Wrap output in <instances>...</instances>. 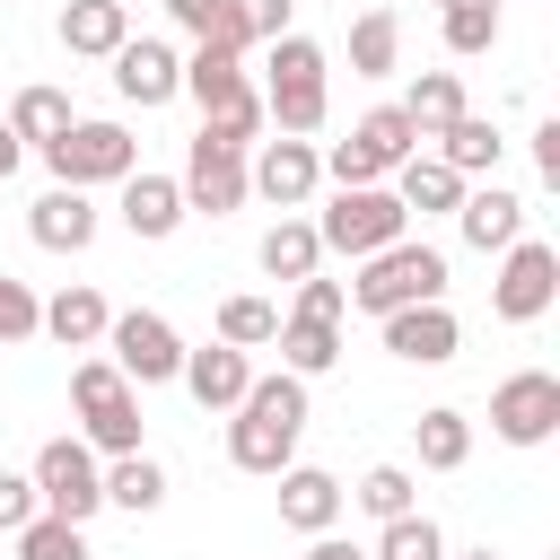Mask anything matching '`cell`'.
Listing matches in <instances>:
<instances>
[{"label":"cell","mask_w":560,"mask_h":560,"mask_svg":"<svg viewBox=\"0 0 560 560\" xmlns=\"http://www.w3.org/2000/svg\"><path fill=\"white\" fill-rule=\"evenodd\" d=\"M298 429H306V376H254L236 420H228V464L236 472H289L298 455Z\"/></svg>","instance_id":"6da1fadb"},{"label":"cell","mask_w":560,"mask_h":560,"mask_svg":"<svg viewBox=\"0 0 560 560\" xmlns=\"http://www.w3.org/2000/svg\"><path fill=\"white\" fill-rule=\"evenodd\" d=\"M350 298H359L368 315H394V306H438V298H446V254L402 236V245L368 254V271L350 280Z\"/></svg>","instance_id":"7a4b0ae2"},{"label":"cell","mask_w":560,"mask_h":560,"mask_svg":"<svg viewBox=\"0 0 560 560\" xmlns=\"http://www.w3.org/2000/svg\"><path fill=\"white\" fill-rule=\"evenodd\" d=\"M262 114L280 122V140H306L324 122V52L306 35H280L271 44V79H262Z\"/></svg>","instance_id":"3957f363"},{"label":"cell","mask_w":560,"mask_h":560,"mask_svg":"<svg viewBox=\"0 0 560 560\" xmlns=\"http://www.w3.org/2000/svg\"><path fill=\"white\" fill-rule=\"evenodd\" d=\"M402 228H411V210L385 192V184H341V201L315 219V245H332V254H385V245H402Z\"/></svg>","instance_id":"277c9868"},{"label":"cell","mask_w":560,"mask_h":560,"mask_svg":"<svg viewBox=\"0 0 560 560\" xmlns=\"http://www.w3.org/2000/svg\"><path fill=\"white\" fill-rule=\"evenodd\" d=\"M70 402H79V420H88V446L140 455V394L122 385L114 359H79V368H70Z\"/></svg>","instance_id":"5b68a950"},{"label":"cell","mask_w":560,"mask_h":560,"mask_svg":"<svg viewBox=\"0 0 560 560\" xmlns=\"http://www.w3.org/2000/svg\"><path fill=\"white\" fill-rule=\"evenodd\" d=\"M44 166H52V184H70V192L122 184V175H140V140H131L122 122H70V131L44 149Z\"/></svg>","instance_id":"8992f818"},{"label":"cell","mask_w":560,"mask_h":560,"mask_svg":"<svg viewBox=\"0 0 560 560\" xmlns=\"http://www.w3.org/2000/svg\"><path fill=\"white\" fill-rule=\"evenodd\" d=\"M35 508L61 516V525H88V516L105 508V472H96V455H88L79 438H52V446L35 455Z\"/></svg>","instance_id":"52a82bcc"},{"label":"cell","mask_w":560,"mask_h":560,"mask_svg":"<svg viewBox=\"0 0 560 560\" xmlns=\"http://www.w3.org/2000/svg\"><path fill=\"white\" fill-rule=\"evenodd\" d=\"M402 158H420V131L402 122V105H376L350 140H332V158H324V166H332L341 184H376V175H394Z\"/></svg>","instance_id":"ba28073f"},{"label":"cell","mask_w":560,"mask_h":560,"mask_svg":"<svg viewBox=\"0 0 560 560\" xmlns=\"http://www.w3.org/2000/svg\"><path fill=\"white\" fill-rule=\"evenodd\" d=\"M551 298H560V254H551L542 236H516V245H508V262H499L490 315H499V324H534Z\"/></svg>","instance_id":"9c48e42d"},{"label":"cell","mask_w":560,"mask_h":560,"mask_svg":"<svg viewBox=\"0 0 560 560\" xmlns=\"http://www.w3.org/2000/svg\"><path fill=\"white\" fill-rule=\"evenodd\" d=\"M105 341H114V368H122V385H166V376L184 368V341H175V324H166V315H149V306L114 315V324H105Z\"/></svg>","instance_id":"30bf717a"},{"label":"cell","mask_w":560,"mask_h":560,"mask_svg":"<svg viewBox=\"0 0 560 560\" xmlns=\"http://www.w3.org/2000/svg\"><path fill=\"white\" fill-rule=\"evenodd\" d=\"M490 429H499L508 446H542V438L560 429V376H551V368H516V376L490 394Z\"/></svg>","instance_id":"8fae6325"},{"label":"cell","mask_w":560,"mask_h":560,"mask_svg":"<svg viewBox=\"0 0 560 560\" xmlns=\"http://www.w3.org/2000/svg\"><path fill=\"white\" fill-rule=\"evenodd\" d=\"M385 350L411 359V368H446V359L464 350V324L446 315V298H438V306H394V315H385Z\"/></svg>","instance_id":"7c38bea8"},{"label":"cell","mask_w":560,"mask_h":560,"mask_svg":"<svg viewBox=\"0 0 560 560\" xmlns=\"http://www.w3.org/2000/svg\"><path fill=\"white\" fill-rule=\"evenodd\" d=\"M315 184H324V158H315V140H271V149L245 166V192H262V201H280V210H298Z\"/></svg>","instance_id":"4fadbf2b"},{"label":"cell","mask_w":560,"mask_h":560,"mask_svg":"<svg viewBox=\"0 0 560 560\" xmlns=\"http://www.w3.org/2000/svg\"><path fill=\"white\" fill-rule=\"evenodd\" d=\"M245 201V158L236 149H210V140H192V158H184V210H210V219H228Z\"/></svg>","instance_id":"5bb4252c"},{"label":"cell","mask_w":560,"mask_h":560,"mask_svg":"<svg viewBox=\"0 0 560 560\" xmlns=\"http://www.w3.org/2000/svg\"><path fill=\"white\" fill-rule=\"evenodd\" d=\"M114 88H122L131 105H166V96L184 88V61H175L158 35H131V44L114 52Z\"/></svg>","instance_id":"9a60e30c"},{"label":"cell","mask_w":560,"mask_h":560,"mask_svg":"<svg viewBox=\"0 0 560 560\" xmlns=\"http://www.w3.org/2000/svg\"><path fill=\"white\" fill-rule=\"evenodd\" d=\"M175 376L192 385V402H201V411H236V402H245V385H254L245 350H228V341H210V350H184V368H175Z\"/></svg>","instance_id":"2e32d148"},{"label":"cell","mask_w":560,"mask_h":560,"mask_svg":"<svg viewBox=\"0 0 560 560\" xmlns=\"http://www.w3.org/2000/svg\"><path fill=\"white\" fill-rule=\"evenodd\" d=\"M26 236L44 245V254H79L88 236H96V210H88V192H70V184H52L35 210H26Z\"/></svg>","instance_id":"e0dca14e"},{"label":"cell","mask_w":560,"mask_h":560,"mask_svg":"<svg viewBox=\"0 0 560 560\" xmlns=\"http://www.w3.org/2000/svg\"><path fill=\"white\" fill-rule=\"evenodd\" d=\"M122 228L131 236H175L184 228V184L175 175H122Z\"/></svg>","instance_id":"ac0fdd59"},{"label":"cell","mask_w":560,"mask_h":560,"mask_svg":"<svg viewBox=\"0 0 560 560\" xmlns=\"http://www.w3.org/2000/svg\"><path fill=\"white\" fill-rule=\"evenodd\" d=\"M455 219H464V245H481V254H508V245L525 236V201L499 192V184H490V192H464Z\"/></svg>","instance_id":"d6986e66"},{"label":"cell","mask_w":560,"mask_h":560,"mask_svg":"<svg viewBox=\"0 0 560 560\" xmlns=\"http://www.w3.org/2000/svg\"><path fill=\"white\" fill-rule=\"evenodd\" d=\"M332 516H341V481H332V472H315V464H289V472H280V525L324 534Z\"/></svg>","instance_id":"ffe728a7"},{"label":"cell","mask_w":560,"mask_h":560,"mask_svg":"<svg viewBox=\"0 0 560 560\" xmlns=\"http://www.w3.org/2000/svg\"><path fill=\"white\" fill-rule=\"evenodd\" d=\"M61 44H70V52H88V61H114V52L131 44L122 0H70V9H61Z\"/></svg>","instance_id":"44dd1931"},{"label":"cell","mask_w":560,"mask_h":560,"mask_svg":"<svg viewBox=\"0 0 560 560\" xmlns=\"http://www.w3.org/2000/svg\"><path fill=\"white\" fill-rule=\"evenodd\" d=\"M166 18H175L192 44H210V52H245V44H254L245 0H166Z\"/></svg>","instance_id":"7402d4cb"},{"label":"cell","mask_w":560,"mask_h":560,"mask_svg":"<svg viewBox=\"0 0 560 560\" xmlns=\"http://www.w3.org/2000/svg\"><path fill=\"white\" fill-rule=\"evenodd\" d=\"M70 122H79V114H70V96H61V88H18V105H9L18 149H52Z\"/></svg>","instance_id":"603a6c76"},{"label":"cell","mask_w":560,"mask_h":560,"mask_svg":"<svg viewBox=\"0 0 560 560\" xmlns=\"http://www.w3.org/2000/svg\"><path fill=\"white\" fill-rule=\"evenodd\" d=\"M105 298L96 289H61V298H44V332L61 341V350H88V341H105Z\"/></svg>","instance_id":"cb8c5ba5"},{"label":"cell","mask_w":560,"mask_h":560,"mask_svg":"<svg viewBox=\"0 0 560 560\" xmlns=\"http://www.w3.org/2000/svg\"><path fill=\"white\" fill-rule=\"evenodd\" d=\"M394 201H402V210H455V201H464V175L438 166V158H402V166H394Z\"/></svg>","instance_id":"d4e9b609"},{"label":"cell","mask_w":560,"mask_h":560,"mask_svg":"<svg viewBox=\"0 0 560 560\" xmlns=\"http://www.w3.org/2000/svg\"><path fill=\"white\" fill-rule=\"evenodd\" d=\"M455 114H464V79H455V70H429V79H420V88L402 96V122H411L420 140H438V131H446Z\"/></svg>","instance_id":"484cf974"},{"label":"cell","mask_w":560,"mask_h":560,"mask_svg":"<svg viewBox=\"0 0 560 560\" xmlns=\"http://www.w3.org/2000/svg\"><path fill=\"white\" fill-rule=\"evenodd\" d=\"M499 131L481 122V114H455L446 131H438V166H455V175H481V166H499Z\"/></svg>","instance_id":"4316f807"},{"label":"cell","mask_w":560,"mask_h":560,"mask_svg":"<svg viewBox=\"0 0 560 560\" xmlns=\"http://www.w3.org/2000/svg\"><path fill=\"white\" fill-rule=\"evenodd\" d=\"M411 438H420V464H429V472H455V464L472 455V420H464V411H446V402H438V411H420V420H411Z\"/></svg>","instance_id":"83f0119b"},{"label":"cell","mask_w":560,"mask_h":560,"mask_svg":"<svg viewBox=\"0 0 560 560\" xmlns=\"http://www.w3.org/2000/svg\"><path fill=\"white\" fill-rule=\"evenodd\" d=\"M315 262H324V245H315L306 219H280V228L262 236V271H271V280H315Z\"/></svg>","instance_id":"f1b7e54d"},{"label":"cell","mask_w":560,"mask_h":560,"mask_svg":"<svg viewBox=\"0 0 560 560\" xmlns=\"http://www.w3.org/2000/svg\"><path fill=\"white\" fill-rule=\"evenodd\" d=\"M271 341H280L289 376H324V368L341 359V332H332V324H306V315H289V324H280Z\"/></svg>","instance_id":"f546056e"},{"label":"cell","mask_w":560,"mask_h":560,"mask_svg":"<svg viewBox=\"0 0 560 560\" xmlns=\"http://www.w3.org/2000/svg\"><path fill=\"white\" fill-rule=\"evenodd\" d=\"M394 52H402L394 9H368V18L350 26V70H359V79H385V70H394Z\"/></svg>","instance_id":"4dcf8cb0"},{"label":"cell","mask_w":560,"mask_h":560,"mask_svg":"<svg viewBox=\"0 0 560 560\" xmlns=\"http://www.w3.org/2000/svg\"><path fill=\"white\" fill-rule=\"evenodd\" d=\"M105 499H114V508H131V516H149V508L166 499V472H158L149 455H114V472H105Z\"/></svg>","instance_id":"1f68e13d"},{"label":"cell","mask_w":560,"mask_h":560,"mask_svg":"<svg viewBox=\"0 0 560 560\" xmlns=\"http://www.w3.org/2000/svg\"><path fill=\"white\" fill-rule=\"evenodd\" d=\"M271 332H280V306H271V298H228V306H219V341H228V350H262Z\"/></svg>","instance_id":"d6a6232c"},{"label":"cell","mask_w":560,"mask_h":560,"mask_svg":"<svg viewBox=\"0 0 560 560\" xmlns=\"http://www.w3.org/2000/svg\"><path fill=\"white\" fill-rule=\"evenodd\" d=\"M499 44V0H446V52H490Z\"/></svg>","instance_id":"836d02e7"},{"label":"cell","mask_w":560,"mask_h":560,"mask_svg":"<svg viewBox=\"0 0 560 560\" xmlns=\"http://www.w3.org/2000/svg\"><path fill=\"white\" fill-rule=\"evenodd\" d=\"M18 560H88V534L61 516H26L18 525Z\"/></svg>","instance_id":"e575fe53"},{"label":"cell","mask_w":560,"mask_h":560,"mask_svg":"<svg viewBox=\"0 0 560 560\" xmlns=\"http://www.w3.org/2000/svg\"><path fill=\"white\" fill-rule=\"evenodd\" d=\"M368 560H446V534H438L429 516H394V525H385V542H376Z\"/></svg>","instance_id":"d590c367"},{"label":"cell","mask_w":560,"mask_h":560,"mask_svg":"<svg viewBox=\"0 0 560 560\" xmlns=\"http://www.w3.org/2000/svg\"><path fill=\"white\" fill-rule=\"evenodd\" d=\"M350 499H359L368 516H385V525H394V516H411V472H402V464H376Z\"/></svg>","instance_id":"8d00e7d4"},{"label":"cell","mask_w":560,"mask_h":560,"mask_svg":"<svg viewBox=\"0 0 560 560\" xmlns=\"http://www.w3.org/2000/svg\"><path fill=\"white\" fill-rule=\"evenodd\" d=\"M35 332H44V298L0 271V341H35Z\"/></svg>","instance_id":"74e56055"},{"label":"cell","mask_w":560,"mask_h":560,"mask_svg":"<svg viewBox=\"0 0 560 560\" xmlns=\"http://www.w3.org/2000/svg\"><path fill=\"white\" fill-rule=\"evenodd\" d=\"M26 516H44V508H35V481H26V472H0V534H18Z\"/></svg>","instance_id":"f35d334b"},{"label":"cell","mask_w":560,"mask_h":560,"mask_svg":"<svg viewBox=\"0 0 560 560\" xmlns=\"http://www.w3.org/2000/svg\"><path fill=\"white\" fill-rule=\"evenodd\" d=\"M298 315L306 324H341V280H298Z\"/></svg>","instance_id":"ab89813d"},{"label":"cell","mask_w":560,"mask_h":560,"mask_svg":"<svg viewBox=\"0 0 560 560\" xmlns=\"http://www.w3.org/2000/svg\"><path fill=\"white\" fill-rule=\"evenodd\" d=\"M289 9H298V0H245V26H254V44H280V35H289Z\"/></svg>","instance_id":"60d3db41"},{"label":"cell","mask_w":560,"mask_h":560,"mask_svg":"<svg viewBox=\"0 0 560 560\" xmlns=\"http://www.w3.org/2000/svg\"><path fill=\"white\" fill-rule=\"evenodd\" d=\"M534 166L560 184V122H542V131H534Z\"/></svg>","instance_id":"b9f144b4"},{"label":"cell","mask_w":560,"mask_h":560,"mask_svg":"<svg viewBox=\"0 0 560 560\" xmlns=\"http://www.w3.org/2000/svg\"><path fill=\"white\" fill-rule=\"evenodd\" d=\"M18 158H26V149H18V131H9V122H0V184H9V175H18Z\"/></svg>","instance_id":"7bdbcfd3"},{"label":"cell","mask_w":560,"mask_h":560,"mask_svg":"<svg viewBox=\"0 0 560 560\" xmlns=\"http://www.w3.org/2000/svg\"><path fill=\"white\" fill-rule=\"evenodd\" d=\"M306 560H368V551H350V542H332V534H315V551Z\"/></svg>","instance_id":"ee69618b"},{"label":"cell","mask_w":560,"mask_h":560,"mask_svg":"<svg viewBox=\"0 0 560 560\" xmlns=\"http://www.w3.org/2000/svg\"><path fill=\"white\" fill-rule=\"evenodd\" d=\"M464 560H499V551H464Z\"/></svg>","instance_id":"f6af8a7d"}]
</instances>
